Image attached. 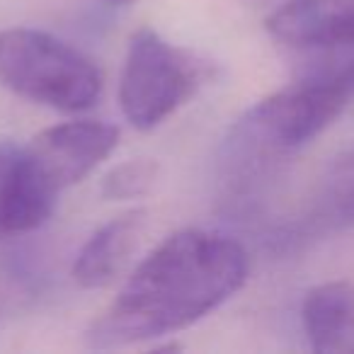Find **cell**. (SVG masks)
<instances>
[{
	"label": "cell",
	"mask_w": 354,
	"mask_h": 354,
	"mask_svg": "<svg viewBox=\"0 0 354 354\" xmlns=\"http://www.w3.org/2000/svg\"><path fill=\"white\" fill-rule=\"evenodd\" d=\"M248 279V252L216 231L165 238L85 333L93 349H119L185 330L226 304Z\"/></svg>",
	"instance_id": "6da1fadb"
},
{
	"label": "cell",
	"mask_w": 354,
	"mask_h": 354,
	"mask_svg": "<svg viewBox=\"0 0 354 354\" xmlns=\"http://www.w3.org/2000/svg\"><path fill=\"white\" fill-rule=\"evenodd\" d=\"M352 97L354 85L347 80L299 73L291 85L248 109L228 131L218 156L223 185L238 194L252 189L272 162L313 141Z\"/></svg>",
	"instance_id": "7a4b0ae2"
},
{
	"label": "cell",
	"mask_w": 354,
	"mask_h": 354,
	"mask_svg": "<svg viewBox=\"0 0 354 354\" xmlns=\"http://www.w3.org/2000/svg\"><path fill=\"white\" fill-rule=\"evenodd\" d=\"M0 85L41 107L78 114L102 97V73L75 46L30 27L0 32Z\"/></svg>",
	"instance_id": "3957f363"
},
{
	"label": "cell",
	"mask_w": 354,
	"mask_h": 354,
	"mask_svg": "<svg viewBox=\"0 0 354 354\" xmlns=\"http://www.w3.org/2000/svg\"><path fill=\"white\" fill-rule=\"evenodd\" d=\"M207 66L158 32L131 35L119 75V107L138 131H153L202 88Z\"/></svg>",
	"instance_id": "277c9868"
},
{
	"label": "cell",
	"mask_w": 354,
	"mask_h": 354,
	"mask_svg": "<svg viewBox=\"0 0 354 354\" xmlns=\"http://www.w3.org/2000/svg\"><path fill=\"white\" fill-rule=\"evenodd\" d=\"M265 27L304 56L301 73L354 85V0H289L267 15Z\"/></svg>",
	"instance_id": "5b68a950"
},
{
	"label": "cell",
	"mask_w": 354,
	"mask_h": 354,
	"mask_svg": "<svg viewBox=\"0 0 354 354\" xmlns=\"http://www.w3.org/2000/svg\"><path fill=\"white\" fill-rule=\"evenodd\" d=\"M119 143V129L107 122L78 119L39 131L25 146L32 167L51 192L78 185Z\"/></svg>",
	"instance_id": "8992f818"
},
{
	"label": "cell",
	"mask_w": 354,
	"mask_h": 354,
	"mask_svg": "<svg viewBox=\"0 0 354 354\" xmlns=\"http://www.w3.org/2000/svg\"><path fill=\"white\" fill-rule=\"evenodd\" d=\"M59 194L32 167L25 146L0 143V238L37 231L51 218Z\"/></svg>",
	"instance_id": "52a82bcc"
},
{
	"label": "cell",
	"mask_w": 354,
	"mask_h": 354,
	"mask_svg": "<svg viewBox=\"0 0 354 354\" xmlns=\"http://www.w3.org/2000/svg\"><path fill=\"white\" fill-rule=\"evenodd\" d=\"M143 228H146L143 209H133L100 226L75 255L71 270L75 284L83 289H104L112 284L136 252Z\"/></svg>",
	"instance_id": "ba28073f"
},
{
	"label": "cell",
	"mask_w": 354,
	"mask_h": 354,
	"mask_svg": "<svg viewBox=\"0 0 354 354\" xmlns=\"http://www.w3.org/2000/svg\"><path fill=\"white\" fill-rule=\"evenodd\" d=\"M304 333L315 352H354V284L325 281L301 304Z\"/></svg>",
	"instance_id": "9c48e42d"
},
{
	"label": "cell",
	"mask_w": 354,
	"mask_h": 354,
	"mask_svg": "<svg viewBox=\"0 0 354 354\" xmlns=\"http://www.w3.org/2000/svg\"><path fill=\"white\" fill-rule=\"evenodd\" d=\"M318 214L330 223H354V143L342 148L323 170Z\"/></svg>",
	"instance_id": "30bf717a"
},
{
	"label": "cell",
	"mask_w": 354,
	"mask_h": 354,
	"mask_svg": "<svg viewBox=\"0 0 354 354\" xmlns=\"http://www.w3.org/2000/svg\"><path fill=\"white\" fill-rule=\"evenodd\" d=\"M158 165L153 158H133L114 165L112 170L104 172L100 194L109 202H127V199H138L153 187L158 180Z\"/></svg>",
	"instance_id": "8fae6325"
},
{
	"label": "cell",
	"mask_w": 354,
	"mask_h": 354,
	"mask_svg": "<svg viewBox=\"0 0 354 354\" xmlns=\"http://www.w3.org/2000/svg\"><path fill=\"white\" fill-rule=\"evenodd\" d=\"M248 6L252 8H262V10H277L279 6H284V3H289V0H245Z\"/></svg>",
	"instance_id": "7c38bea8"
},
{
	"label": "cell",
	"mask_w": 354,
	"mask_h": 354,
	"mask_svg": "<svg viewBox=\"0 0 354 354\" xmlns=\"http://www.w3.org/2000/svg\"><path fill=\"white\" fill-rule=\"evenodd\" d=\"M109 3H114V6H133L136 0H109Z\"/></svg>",
	"instance_id": "4fadbf2b"
}]
</instances>
